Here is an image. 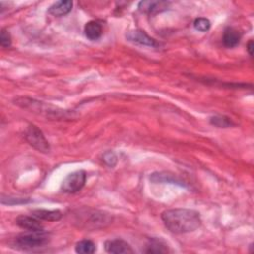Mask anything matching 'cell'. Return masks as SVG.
Returning <instances> with one entry per match:
<instances>
[{"mask_svg": "<svg viewBox=\"0 0 254 254\" xmlns=\"http://www.w3.org/2000/svg\"><path fill=\"white\" fill-rule=\"evenodd\" d=\"M165 226L173 233L193 232L201 227L202 219L199 212L190 209H173L162 214Z\"/></svg>", "mask_w": 254, "mask_h": 254, "instance_id": "obj_1", "label": "cell"}, {"mask_svg": "<svg viewBox=\"0 0 254 254\" xmlns=\"http://www.w3.org/2000/svg\"><path fill=\"white\" fill-rule=\"evenodd\" d=\"M50 241L49 233L44 230L38 231H26L19 234L15 238V244L20 249L32 250L40 247H44Z\"/></svg>", "mask_w": 254, "mask_h": 254, "instance_id": "obj_2", "label": "cell"}, {"mask_svg": "<svg viewBox=\"0 0 254 254\" xmlns=\"http://www.w3.org/2000/svg\"><path fill=\"white\" fill-rule=\"evenodd\" d=\"M80 226L87 229L104 228L111 223L112 220L109 215L98 211H87V213L79 214Z\"/></svg>", "mask_w": 254, "mask_h": 254, "instance_id": "obj_3", "label": "cell"}, {"mask_svg": "<svg viewBox=\"0 0 254 254\" xmlns=\"http://www.w3.org/2000/svg\"><path fill=\"white\" fill-rule=\"evenodd\" d=\"M87 181V173L84 170L75 171L69 174L61 185V190L64 193L74 194L81 190Z\"/></svg>", "mask_w": 254, "mask_h": 254, "instance_id": "obj_4", "label": "cell"}, {"mask_svg": "<svg viewBox=\"0 0 254 254\" xmlns=\"http://www.w3.org/2000/svg\"><path fill=\"white\" fill-rule=\"evenodd\" d=\"M25 138L27 142L36 150L48 153L50 151V145L47 141L43 132L34 124H30L25 133Z\"/></svg>", "mask_w": 254, "mask_h": 254, "instance_id": "obj_5", "label": "cell"}, {"mask_svg": "<svg viewBox=\"0 0 254 254\" xmlns=\"http://www.w3.org/2000/svg\"><path fill=\"white\" fill-rule=\"evenodd\" d=\"M126 39L131 43L141 45V46H146V47H157L158 43L156 42L155 39L151 38L149 35H147L144 31L142 30H132L129 31L126 34Z\"/></svg>", "mask_w": 254, "mask_h": 254, "instance_id": "obj_6", "label": "cell"}, {"mask_svg": "<svg viewBox=\"0 0 254 254\" xmlns=\"http://www.w3.org/2000/svg\"><path fill=\"white\" fill-rule=\"evenodd\" d=\"M104 249L106 252L112 254H128L134 252L129 243L119 238L105 241Z\"/></svg>", "mask_w": 254, "mask_h": 254, "instance_id": "obj_7", "label": "cell"}, {"mask_svg": "<svg viewBox=\"0 0 254 254\" xmlns=\"http://www.w3.org/2000/svg\"><path fill=\"white\" fill-rule=\"evenodd\" d=\"M16 224L25 229L26 231H38L44 230L43 224L40 222V220L36 219L35 217H28V216H20L16 219Z\"/></svg>", "mask_w": 254, "mask_h": 254, "instance_id": "obj_8", "label": "cell"}, {"mask_svg": "<svg viewBox=\"0 0 254 254\" xmlns=\"http://www.w3.org/2000/svg\"><path fill=\"white\" fill-rule=\"evenodd\" d=\"M73 9V2L70 0H66V1H57L53 5L50 6L48 12L57 17L65 16L68 13H70Z\"/></svg>", "mask_w": 254, "mask_h": 254, "instance_id": "obj_9", "label": "cell"}, {"mask_svg": "<svg viewBox=\"0 0 254 254\" xmlns=\"http://www.w3.org/2000/svg\"><path fill=\"white\" fill-rule=\"evenodd\" d=\"M241 40V33L233 28V27H227L224 30L223 36H222V43L227 48H234L239 44Z\"/></svg>", "mask_w": 254, "mask_h": 254, "instance_id": "obj_10", "label": "cell"}, {"mask_svg": "<svg viewBox=\"0 0 254 254\" xmlns=\"http://www.w3.org/2000/svg\"><path fill=\"white\" fill-rule=\"evenodd\" d=\"M31 215L40 221L46 222H58L62 219L63 215L59 210H35L32 211Z\"/></svg>", "mask_w": 254, "mask_h": 254, "instance_id": "obj_11", "label": "cell"}, {"mask_svg": "<svg viewBox=\"0 0 254 254\" xmlns=\"http://www.w3.org/2000/svg\"><path fill=\"white\" fill-rule=\"evenodd\" d=\"M85 35L91 41L98 40L102 35V26L98 21L92 20L85 25Z\"/></svg>", "mask_w": 254, "mask_h": 254, "instance_id": "obj_12", "label": "cell"}, {"mask_svg": "<svg viewBox=\"0 0 254 254\" xmlns=\"http://www.w3.org/2000/svg\"><path fill=\"white\" fill-rule=\"evenodd\" d=\"M146 253H166L169 252L168 245L160 238H150L146 243Z\"/></svg>", "mask_w": 254, "mask_h": 254, "instance_id": "obj_13", "label": "cell"}, {"mask_svg": "<svg viewBox=\"0 0 254 254\" xmlns=\"http://www.w3.org/2000/svg\"><path fill=\"white\" fill-rule=\"evenodd\" d=\"M168 4L169 3L163 1H142L139 3L138 8L145 13H154L160 11L162 8H167Z\"/></svg>", "mask_w": 254, "mask_h": 254, "instance_id": "obj_14", "label": "cell"}, {"mask_svg": "<svg viewBox=\"0 0 254 254\" xmlns=\"http://www.w3.org/2000/svg\"><path fill=\"white\" fill-rule=\"evenodd\" d=\"M76 252L80 253V254H92L94 252H95L96 250V246L95 243L92 240L89 239H84L79 241L76 244Z\"/></svg>", "mask_w": 254, "mask_h": 254, "instance_id": "obj_15", "label": "cell"}, {"mask_svg": "<svg viewBox=\"0 0 254 254\" xmlns=\"http://www.w3.org/2000/svg\"><path fill=\"white\" fill-rule=\"evenodd\" d=\"M210 121L213 125L218 126L220 128H226V127H230L231 125H233V122L228 117L221 116V115H216L211 117Z\"/></svg>", "mask_w": 254, "mask_h": 254, "instance_id": "obj_16", "label": "cell"}, {"mask_svg": "<svg viewBox=\"0 0 254 254\" xmlns=\"http://www.w3.org/2000/svg\"><path fill=\"white\" fill-rule=\"evenodd\" d=\"M194 27L196 30L200 32H207L211 28V22L207 18H203V17L197 18L194 22Z\"/></svg>", "mask_w": 254, "mask_h": 254, "instance_id": "obj_17", "label": "cell"}, {"mask_svg": "<svg viewBox=\"0 0 254 254\" xmlns=\"http://www.w3.org/2000/svg\"><path fill=\"white\" fill-rule=\"evenodd\" d=\"M12 40H11V35L6 29H2L1 33H0V44L3 48H8L11 46Z\"/></svg>", "mask_w": 254, "mask_h": 254, "instance_id": "obj_18", "label": "cell"}, {"mask_svg": "<svg viewBox=\"0 0 254 254\" xmlns=\"http://www.w3.org/2000/svg\"><path fill=\"white\" fill-rule=\"evenodd\" d=\"M102 160L110 168H113L117 164V156L112 151H108L104 153Z\"/></svg>", "mask_w": 254, "mask_h": 254, "instance_id": "obj_19", "label": "cell"}, {"mask_svg": "<svg viewBox=\"0 0 254 254\" xmlns=\"http://www.w3.org/2000/svg\"><path fill=\"white\" fill-rule=\"evenodd\" d=\"M29 200H25V199H17V198H8L7 197V201H1V203L3 205H19V204H26L28 203Z\"/></svg>", "mask_w": 254, "mask_h": 254, "instance_id": "obj_20", "label": "cell"}, {"mask_svg": "<svg viewBox=\"0 0 254 254\" xmlns=\"http://www.w3.org/2000/svg\"><path fill=\"white\" fill-rule=\"evenodd\" d=\"M253 49H254V43H253L252 40H250V41L248 42V44H247V51H248V54H249L250 56L253 55Z\"/></svg>", "mask_w": 254, "mask_h": 254, "instance_id": "obj_21", "label": "cell"}]
</instances>
